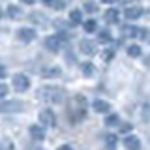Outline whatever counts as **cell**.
I'll use <instances>...</instances> for the list:
<instances>
[{"mask_svg": "<svg viewBox=\"0 0 150 150\" xmlns=\"http://www.w3.org/2000/svg\"><path fill=\"white\" fill-rule=\"evenodd\" d=\"M86 100H84V96H73L69 98L68 101V116L69 120L73 122V124H77V122H81L84 116H86Z\"/></svg>", "mask_w": 150, "mask_h": 150, "instance_id": "cell-1", "label": "cell"}, {"mask_svg": "<svg viewBox=\"0 0 150 150\" xmlns=\"http://www.w3.org/2000/svg\"><path fill=\"white\" fill-rule=\"evenodd\" d=\"M38 98H40L41 101L53 105V103H60V101H62L64 90H62V88H56V86H45V88H40V90H38Z\"/></svg>", "mask_w": 150, "mask_h": 150, "instance_id": "cell-2", "label": "cell"}, {"mask_svg": "<svg viewBox=\"0 0 150 150\" xmlns=\"http://www.w3.org/2000/svg\"><path fill=\"white\" fill-rule=\"evenodd\" d=\"M66 43V40L60 34H54V36H49L45 38V47L51 51V53H58L60 49H62V45Z\"/></svg>", "mask_w": 150, "mask_h": 150, "instance_id": "cell-3", "label": "cell"}, {"mask_svg": "<svg viewBox=\"0 0 150 150\" xmlns=\"http://www.w3.org/2000/svg\"><path fill=\"white\" fill-rule=\"evenodd\" d=\"M28 86H30V79H28L26 75L19 73V75L13 77V88H15L17 92H26Z\"/></svg>", "mask_w": 150, "mask_h": 150, "instance_id": "cell-4", "label": "cell"}, {"mask_svg": "<svg viewBox=\"0 0 150 150\" xmlns=\"http://www.w3.org/2000/svg\"><path fill=\"white\" fill-rule=\"evenodd\" d=\"M54 112L51 111V109H45V111H41L40 112V122H41V126H49V128H53V126H56V122H54Z\"/></svg>", "mask_w": 150, "mask_h": 150, "instance_id": "cell-5", "label": "cell"}, {"mask_svg": "<svg viewBox=\"0 0 150 150\" xmlns=\"http://www.w3.org/2000/svg\"><path fill=\"white\" fill-rule=\"evenodd\" d=\"M17 38L21 41H25V43H28V41L36 40V32L32 30V28H21V30L17 32Z\"/></svg>", "mask_w": 150, "mask_h": 150, "instance_id": "cell-6", "label": "cell"}, {"mask_svg": "<svg viewBox=\"0 0 150 150\" xmlns=\"http://www.w3.org/2000/svg\"><path fill=\"white\" fill-rule=\"evenodd\" d=\"M30 137L36 139V141H43L45 137V129L41 124H36V126H30Z\"/></svg>", "mask_w": 150, "mask_h": 150, "instance_id": "cell-7", "label": "cell"}, {"mask_svg": "<svg viewBox=\"0 0 150 150\" xmlns=\"http://www.w3.org/2000/svg\"><path fill=\"white\" fill-rule=\"evenodd\" d=\"M118 19H120V11L118 9H107L105 11V23H109V25H116L118 23Z\"/></svg>", "mask_w": 150, "mask_h": 150, "instance_id": "cell-8", "label": "cell"}, {"mask_svg": "<svg viewBox=\"0 0 150 150\" xmlns=\"http://www.w3.org/2000/svg\"><path fill=\"white\" fill-rule=\"evenodd\" d=\"M79 47H81V53H84V54H94L96 53V45H94L90 40H83L81 43H79Z\"/></svg>", "mask_w": 150, "mask_h": 150, "instance_id": "cell-9", "label": "cell"}, {"mask_svg": "<svg viewBox=\"0 0 150 150\" xmlns=\"http://www.w3.org/2000/svg\"><path fill=\"white\" fill-rule=\"evenodd\" d=\"M128 19H139L141 15H143V8H139V6H133V8H128L126 9V13H124Z\"/></svg>", "mask_w": 150, "mask_h": 150, "instance_id": "cell-10", "label": "cell"}, {"mask_svg": "<svg viewBox=\"0 0 150 150\" xmlns=\"http://www.w3.org/2000/svg\"><path fill=\"white\" fill-rule=\"evenodd\" d=\"M124 146H126V148H129V150H135V148H139V146H141V143H139V139H137V137H133V135H128V137L124 139Z\"/></svg>", "mask_w": 150, "mask_h": 150, "instance_id": "cell-11", "label": "cell"}, {"mask_svg": "<svg viewBox=\"0 0 150 150\" xmlns=\"http://www.w3.org/2000/svg\"><path fill=\"white\" fill-rule=\"evenodd\" d=\"M92 107H94V111H98V112H107L111 105L107 101H103V100H96V101L92 103Z\"/></svg>", "mask_w": 150, "mask_h": 150, "instance_id": "cell-12", "label": "cell"}, {"mask_svg": "<svg viewBox=\"0 0 150 150\" xmlns=\"http://www.w3.org/2000/svg\"><path fill=\"white\" fill-rule=\"evenodd\" d=\"M23 107V103H17V101H8V103H4V105H0V111H19Z\"/></svg>", "mask_w": 150, "mask_h": 150, "instance_id": "cell-13", "label": "cell"}, {"mask_svg": "<svg viewBox=\"0 0 150 150\" xmlns=\"http://www.w3.org/2000/svg\"><path fill=\"white\" fill-rule=\"evenodd\" d=\"M43 4L47 8H53V9H64L66 8V2H62V0H43Z\"/></svg>", "mask_w": 150, "mask_h": 150, "instance_id": "cell-14", "label": "cell"}, {"mask_svg": "<svg viewBox=\"0 0 150 150\" xmlns=\"http://www.w3.org/2000/svg\"><path fill=\"white\" fill-rule=\"evenodd\" d=\"M122 32H124V38H137V34H139V28H135V26H124L122 28Z\"/></svg>", "mask_w": 150, "mask_h": 150, "instance_id": "cell-15", "label": "cell"}, {"mask_svg": "<svg viewBox=\"0 0 150 150\" xmlns=\"http://www.w3.org/2000/svg\"><path fill=\"white\" fill-rule=\"evenodd\" d=\"M69 21H71L73 25H79V23L83 21V13L79 11V9H71V11H69Z\"/></svg>", "mask_w": 150, "mask_h": 150, "instance_id": "cell-16", "label": "cell"}, {"mask_svg": "<svg viewBox=\"0 0 150 150\" xmlns=\"http://www.w3.org/2000/svg\"><path fill=\"white\" fill-rule=\"evenodd\" d=\"M81 69H83V73L86 75V77H92V73L96 71V68H94L92 62H83L81 64Z\"/></svg>", "mask_w": 150, "mask_h": 150, "instance_id": "cell-17", "label": "cell"}, {"mask_svg": "<svg viewBox=\"0 0 150 150\" xmlns=\"http://www.w3.org/2000/svg\"><path fill=\"white\" fill-rule=\"evenodd\" d=\"M116 143H118L116 135H112V133H107V135H105V146H107V148H115Z\"/></svg>", "mask_w": 150, "mask_h": 150, "instance_id": "cell-18", "label": "cell"}, {"mask_svg": "<svg viewBox=\"0 0 150 150\" xmlns=\"http://www.w3.org/2000/svg\"><path fill=\"white\" fill-rule=\"evenodd\" d=\"M21 8H17V6H13V4H11V6H8V15L9 17H11V19H19V17H21Z\"/></svg>", "mask_w": 150, "mask_h": 150, "instance_id": "cell-19", "label": "cell"}, {"mask_svg": "<svg viewBox=\"0 0 150 150\" xmlns=\"http://www.w3.org/2000/svg\"><path fill=\"white\" fill-rule=\"evenodd\" d=\"M60 73H62V71H60V68H45L43 69L45 77H58Z\"/></svg>", "mask_w": 150, "mask_h": 150, "instance_id": "cell-20", "label": "cell"}, {"mask_svg": "<svg viewBox=\"0 0 150 150\" xmlns=\"http://www.w3.org/2000/svg\"><path fill=\"white\" fill-rule=\"evenodd\" d=\"M84 32H94L98 28V25H96V21H94V19H88V21H84Z\"/></svg>", "mask_w": 150, "mask_h": 150, "instance_id": "cell-21", "label": "cell"}, {"mask_svg": "<svg viewBox=\"0 0 150 150\" xmlns=\"http://www.w3.org/2000/svg\"><path fill=\"white\" fill-rule=\"evenodd\" d=\"M128 54L133 56V58H137V56L141 54V47H137V45H129V47H128Z\"/></svg>", "mask_w": 150, "mask_h": 150, "instance_id": "cell-22", "label": "cell"}, {"mask_svg": "<svg viewBox=\"0 0 150 150\" xmlns=\"http://www.w3.org/2000/svg\"><path fill=\"white\" fill-rule=\"evenodd\" d=\"M98 38H100V41H103V43L111 41V34H109V30H101L100 34H98Z\"/></svg>", "mask_w": 150, "mask_h": 150, "instance_id": "cell-23", "label": "cell"}, {"mask_svg": "<svg viewBox=\"0 0 150 150\" xmlns=\"http://www.w3.org/2000/svg\"><path fill=\"white\" fill-rule=\"evenodd\" d=\"M105 124L107 126H116V124H118V116H116V115H109L105 118Z\"/></svg>", "mask_w": 150, "mask_h": 150, "instance_id": "cell-24", "label": "cell"}, {"mask_svg": "<svg viewBox=\"0 0 150 150\" xmlns=\"http://www.w3.org/2000/svg\"><path fill=\"white\" fill-rule=\"evenodd\" d=\"M84 9H86L88 13H96L98 11V6H96V4H92V2H86V4H84Z\"/></svg>", "mask_w": 150, "mask_h": 150, "instance_id": "cell-25", "label": "cell"}, {"mask_svg": "<svg viewBox=\"0 0 150 150\" xmlns=\"http://www.w3.org/2000/svg\"><path fill=\"white\" fill-rule=\"evenodd\" d=\"M101 58L105 60V62H107V60H111V58H112V51H107V49H105V51L101 53Z\"/></svg>", "mask_w": 150, "mask_h": 150, "instance_id": "cell-26", "label": "cell"}, {"mask_svg": "<svg viewBox=\"0 0 150 150\" xmlns=\"http://www.w3.org/2000/svg\"><path fill=\"white\" fill-rule=\"evenodd\" d=\"M120 131H122V133H128V131H131V124H128V122H126V124H120Z\"/></svg>", "mask_w": 150, "mask_h": 150, "instance_id": "cell-27", "label": "cell"}, {"mask_svg": "<svg viewBox=\"0 0 150 150\" xmlns=\"http://www.w3.org/2000/svg\"><path fill=\"white\" fill-rule=\"evenodd\" d=\"M8 94V86L6 84H0V98H4Z\"/></svg>", "mask_w": 150, "mask_h": 150, "instance_id": "cell-28", "label": "cell"}, {"mask_svg": "<svg viewBox=\"0 0 150 150\" xmlns=\"http://www.w3.org/2000/svg\"><path fill=\"white\" fill-rule=\"evenodd\" d=\"M143 116H144V122H146V120H148V107H146V105H144V111H143Z\"/></svg>", "mask_w": 150, "mask_h": 150, "instance_id": "cell-29", "label": "cell"}, {"mask_svg": "<svg viewBox=\"0 0 150 150\" xmlns=\"http://www.w3.org/2000/svg\"><path fill=\"white\" fill-rule=\"evenodd\" d=\"M0 77H6V68L4 66H0Z\"/></svg>", "mask_w": 150, "mask_h": 150, "instance_id": "cell-30", "label": "cell"}, {"mask_svg": "<svg viewBox=\"0 0 150 150\" xmlns=\"http://www.w3.org/2000/svg\"><path fill=\"white\" fill-rule=\"evenodd\" d=\"M0 148H11V144L9 143H0Z\"/></svg>", "mask_w": 150, "mask_h": 150, "instance_id": "cell-31", "label": "cell"}, {"mask_svg": "<svg viewBox=\"0 0 150 150\" xmlns=\"http://www.w3.org/2000/svg\"><path fill=\"white\" fill-rule=\"evenodd\" d=\"M21 2H25V4H34L36 0H21Z\"/></svg>", "mask_w": 150, "mask_h": 150, "instance_id": "cell-32", "label": "cell"}, {"mask_svg": "<svg viewBox=\"0 0 150 150\" xmlns=\"http://www.w3.org/2000/svg\"><path fill=\"white\" fill-rule=\"evenodd\" d=\"M101 2H107V4H111V2H116V0H101Z\"/></svg>", "mask_w": 150, "mask_h": 150, "instance_id": "cell-33", "label": "cell"}, {"mask_svg": "<svg viewBox=\"0 0 150 150\" xmlns=\"http://www.w3.org/2000/svg\"><path fill=\"white\" fill-rule=\"evenodd\" d=\"M0 17H2V11H0Z\"/></svg>", "mask_w": 150, "mask_h": 150, "instance_id": "cell-34", "label": "cell"}]
</instances>
